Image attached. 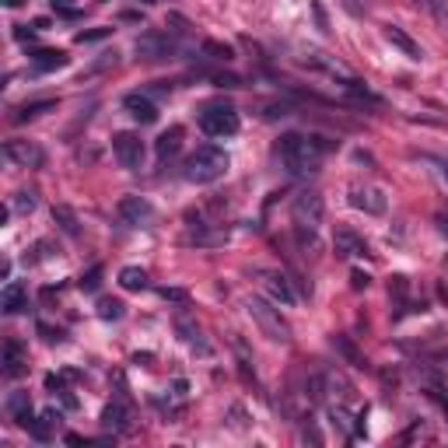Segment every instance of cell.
<instances>
[{"mask_svg": "<svg viewBox=\"0 0 448 448\" xmlns=\"http://www.w3.org/2000/svg\"><path fill=\"white\" fill-rule=\"evenodd\" d=\"M277 151H281V162L294 175H308V172L319 168L323 155H326V144L319 137H308V133H284L281 144H277Z\"/></svg>", "mask_w": 448, "mask_h": 448, "instance_id": "cell-1", "label": "cell"}, {"mask_svg": "<svg viewBox=\"0 0 448 448\" xmlns=\"http://www.w3.org/2000/svg\"><path fill=\"white\" fill-rule=\"evenodd\" d=\"M291 221L298 231V242L312 252H319V228H323V197L316 189H305L291 204Z\"/></svg>", "mask_w": 448, "mask_h": 448, "instance_id": "cell-2", "label": "cell"}, {"mask_svg": "<svg viewBox=\"0 0 448 448\" xmlns=\"http://www.w3.org/2000/svg\"><path fill=\"white\" fill-rule=\"evenodd\" d=\"M228 151H221V147H214V144H204V147H197L189 158H186V168H182V175L189 179V182H197V186H204V182H217L224 172H228Z\"/></svg>", "mask_w": 448, "mask_h": 448, "instance_id": "cell-3", "label": "cell"}, {"mask_svg": "<svg viewBox=\"0 0 448 448\" xmlns=\"http://www.w3.org/2000/svg\"><path fill=\"white\" fill-rule=\"evenodd\" d=\"M245 308H249L252 323L263 329V336H270L274 343H291V326H287V319L281 316V308H274V305L263 301V298H249Z\"/></svg>", "mask_w": 448, "mask_h": 448, "instance_id": "cell-4", "label": "cell"}, {"mask_svg": "<svg viewBox=\"0 0 448 448\" xmlns=\"http://www.w3.org/2000/svg\"><path fill=\"white\" fill-rule=\"evenodd\" d=\"M239 126H242V120H239V113L231 105H207L200 113V130L207 137H217V140L221 137H235Z\"/></svg>", "mask_w": 448, "mask_h": 448, "instance_id": "cell-5", "label": "cell"}, {"mask_svg": "<svg viewBox=\"0 0 448 448\" xmlns=\"http://www.w3.org/2000/svg\"><path fill=\"white\" fill-rule=\"evenodd\" d=\"M133 49L144 56V60H168V56H175L179 53V46L172 39V32H144V36H137L133 42Z\"/></svg>", "mask_w": 448, "mask_h": 448, "instance_id": "cell-6", "label": "cell"}, {"mask_svg": "<svg viewBox=\"0 0 448 448\" xmlns=\"http://www.w3.org/2000/svg\"><path fill=\"white\" fill-rule=\"evenodd\" d=\"M113 155H116L120 165L130 168V172L144 168V140H140V133H130V130L116 133V137H113Z\"/></svg>", "mask_w": 448, "mask_h": 448, "instance_id": "cell-7", "label": "cell"}, {"mask_svg": "<svg viewBox=\"0 0 448 448\" xmlns=\"http://www.w3.org/2000/svg\"><path fill=\"white\" fill-rule=\"evenodd\" d=\"M4 158L14 162L18 168H39V165L46 162L42 147L32 144V140H7V144H4Z\"/></svg>", "mask_w": 448, "mask_h": 448, "instance_id": "cell-8", "label": "cell"}, {"mask_svg": "<svg viewBox=\"0 0 448 448\" xmlns=\"http://www.w3.org/2000/svg\"><path fill=\"white\" fill-rule=\"evenodd\" d=\"M333 249H336L340 259H361V256H371L368 242L358 235V231H350V228H336V235H333Z\"/></svg>", "mask_w": 448, "mask_h": 448, "instance_id": "cell-9", "label": "cell"}, {"mask_svg": "<svg viewBox=\"0 0 448 448\" xmlns=\"http://www.w3.org/2000/svg\"><path fill=\"white\" fill-rule=\"evenodd\" d=\"M350 207L365 210V214H385L389 210V200L382 189L375 186H350Z\"/></svg>", "mask_w": 448, "mask_h": 448, "instance_id": "cell-10", "label": "cell"}, {"mask_svg": "<svg viewBox=\"0 0 448 448\" xmlns=\"http://www.w3.org/2000/svg\"><path fill=\"white\" fill-rule=\"evenodd\" d=\"M123 109H126V113H130L137 123H144V126L158 123V105H155L147 95H137V91H133V95H126V98H123Z\"/></svg>", "mask_w": 448, "mask_h": 448, "instance_id": "cell-11", "label": "cell"}, {"mask_svg": "<svg viewBox=\"0 0 448 448\" xmlns=\"http://www.w3.org/2000/svg\"><path fill=\"white\" fill-rule=\"evenodd\" d=\"M120 217L126 224H147L155 217V207L147 204L144 197H123L120 200Z\"/></svg>", "mask_w": 448, "mask_h": 448, "instance_id": "cell-12", "label": "cell"}, {"mask_svg": "<svg viewBox=\"0 0 448 448\" xmlns=\"http://www.w3.org/2000/svg\"><path fill=\"white\" fill-rule=\"evenodd\" d=\"M382 36L392 42V46H396V49H400L403 56H410V60H424V46L410 39V36L403 32V28H400V25H382Z\"/></svg>", "mask_w": 448, "mask_h": 448, "instance_id": "cell-13", "label": "cell"}, {"mask_svg": "<svg viewBox=\"0 0 448 448\" xmlns=\"http://www.w3.org/2000/svg\"><path fill=\"white\" fill-rule=\"evenodd\" d=\"M25 305H28V291H25V284L11 281V284L0 291V308H4L7 316H18Z\"/></svg>", "mask_w": 448, "mask_h": 448, "instance_id": "cell-14", "label": "cell"}, {"mask_svg": "<svg viewBox=\"0 0 448 448\" xmlns=\"http://www.w3.org/2000/svg\"><path fill=\"white\" fill-rule=\"evenodd\" d=\"M179 147H182V126H168L162 137L155 140V155H158V162L175 158V155H179Z\"/></svg>", "mask_w": 448, "mask_h": 448, "instance_id": "cell-15", "label": "cell"}, {"mask_svg": "<svg viewBox=\"0 0 448 448\" xmlns=\"http://www.w3.org/2000/svg\"><path fill=\"white\" fill-rule=\"evenodd\" d=\"M102 427L105 431H126L130 427V407L123 400H113L109 407L102 410Z\"/></svg>", "mask_w": 448, "mask_h": 448, "instance_id": "cell-16", "label": "cell"}, {"mask_svg": "<svg viewBox=\"0 0 448 448\" xmlns=\"http://www.w3.org/2000/svg\"><path fill=\"white\" fill-rule=\"evenodd\" d=\"M28 60H32V67L42 71V74H46V71H60V67L71 63V56H67L63 49H36Z\"/></svg>", "mask_w": 448, "mask_h": 448, "instance_id": "cell-17", "label": "cell"}, {"mask_svg": "<svg viewBox=\"0 0 448 448\" xmlns=\"http://www.w3.org/2000/svg\"><path fill=\"white\" fill-rule=\"evenodd\" d=\"M7 413H11V420H18L21 427H32V400H28V392H11L7 396Z\"/></svg>", "mask_w": 448, "mask_h": 448, "instance_id": "cell-18", "label": "cell"}, {"mask_svg": "<svg viewBox=\"0 0 448 448\" xmlns=\"http://www.w3.org/2000/svg\"><path fill=\"white\" fill-rule=\"evenodd\" d=\"M266 294L274 298V301H281V305H294L298 301V294L291 291V281H287L284 274H266Z\"/></svg>", "mask_w": 448, "mask_h": 448, "instance_id": "cell-19", "label": "cell"}, {"mask_svg": "<svg viewBox=\"0 0 448 448\" xmlns=\"http://www.w3.org/2000/svg\"><path fill=\"white\" fill-rule=\"evenodd\" d=\"M21 371H25V350H21L18 340H7V343H4V375H7V378H18Z\"/></svg>", "mask_w": 448, "mask_h": 448, "instance_id": "cell-20", "label": "cell"}, {"mask_svg": "<svg viewBox=\"0 0 448 448\" xmlns=\"http://www.w3.org/2000/svg\"><path fill=\"white\" fill-rule=\"evenodd\" d=\"M53 221H56V224H60V231H63V235H71V239H78V235H81V221H78V214H74V210H71V207H53Z\"/></svg>", "mask_w": 448, "mask_h": 448, "instance_id": "cell-21", "label": "cell"}, {"mask_svg": "<svg viewBox=\"0 0 448 448\" xmlns=\"http://www.w3.org/2000/svg\"><path fill=\"white\" fill-rule=\"evenodd\" d=\"M56 424H60V410H46L39 420H32V427H28V431H32V438H36V442H49V431H53Z\"/></svg>", "mask_w": 448, "mask_h": 448, "instance_id": "cell-22", "label": "cell"}, {"mask_svg": "<svg viewBox=\"0 0 448 448\" xmlns=\"http://www.w3.org/2000/svg\"><path fill=\"white\" fill-rule=\"evenodd\" d=\"M120 287L123 291H144V287H147V270H140V266H123Z\"/></svg>", "mask_w": 448, "mask_h": 448, "instance_id": "cell-23", "label": "cell"}, {"mask_svg": "<svg viewBox=\"0 0 448 448\" xmlns=\"http://www.w3.org/2000/svg\"><path fill=\"white\" fill-rule=\"evenodd\" d=\"M49 109H56V102H53V98H42V102H32V105H21V109L14 113V123L36 120V116H42V113H49Z\"/></svg>", "mask_w": 448, "mask_h": 448, "instance_id": "cell-24", "label": "cell"}, {"mask_svg": "<svg viewBox=\"0 0 448 448\" xmlns=\"http://www.w3.org/2000/svg\"><path fill=\"white\" fill-rule=\"evenodd\" d=\"M98 316H102L105 323H116V319L126 316V305L116 301V298H98Z\"/></svg>", "mask_w": 448, "mask_h": 448, "instance_id": "cell-25", "label": "cell"}, {"mask_svg": "<svg viewBox=\"0 0 448 448\" xmlns=\"http://www.w3.org/2000/svg\"><path fill=\"white\" fill-rule=\"evenodd\" d=\"M333 347H336V350H340V354H343V358H347V361H350L354 368H365V365H368L365 358L358 354V347H354V343H350L347 336H333Z\"/></svg>", "mask_w": 448, "mask_h": 448, "instance_id": "cell-26", "label": "cell"}, {"mask_svg": "<svg viewBox=\"0 0 448 448\" xmlns=\"http://www.w3.org/2000/svg\"><path fill=\"white\" fill-rule=\"evenodd\" d=\"M417 7H424L434 21H442V25H448V0H413Z\"/></svg>", "mask_w": 448, "mask_h": 448, "instance_id": "cell-27", "label": "cell"}, {"mask_svg": "<svg viewBox=\"0 0 448 448\" xmlns=\"http://www.w3.org/2000/svg\"><path fill=\"white\" fill-rule=\"evenodd\" d=\"M36 204H39V200H36V193H25V189H21V193H14V200H11V207H14L18 214H32Z\"/></svg>", "mask_w": 448, "mask_h": 448, "instance_id": "cell-28", "label": "cell"}, {"mask_svg": "<svg viewBox=\"0 0 448 448\" xmlns=\"http://www.w3.org/2000/svg\"><path fill=\"white\" fill-rule=\"evenodd\" d=\"M204 53L210 56V60H224V63L235 56V53H231V46H221V42H204Z\"/></svg>", "mask_w": 448, "mask_h": 448, "instance_id": "cell-29", "label": "cell"}, {"mask_svg": "<svg viewBox=\"0 0 448 448\" xmlns=\"http://www.w3.org/2000/svg\"><path fill=\"white\" fill-rule=\"evenodd\" d=\"M98 284H102V266H91L81 281H78V287H81V291H88V294H91V291H98Z\"/></svg>", "mask_w": 448, "mask_h": 448, "instance_id": "cell-30", "label": "cell"}, {"mask_svg": "<svg viewBox=\"0 0 448 448\" xmlns=\"http://www.w3.org/2000/svg\"><path fill=\"white\" fill-rule=\"evenodd\" d=\"M175 329L182 333V340H186V343H200V329L193 326L189 319H179V323H175Z\"/></svg>", "mask_w": 448, "mask_h": 448, "instance_id": "cell-31", "label": "cell"}, {"mask_svg": "<svg viewBox=\"0 0 448 448\" xmlns=\"http://www.w3.org/2000/svg\"><path fill=\"white\" fill-rule=\"evenodd\" d=\"M109 36H113V28H91V32H78V36H74V42H102V39H109Z\"/></svg>", "mask_w": 448, "mask_h": 448, "instance_id": "cell-32", "label": "cell"}, {"mask_svg": "<svg viewBox=\"0 0 448 448\" xmlns=\"http://www.w3.org/2000/svg\"><path fill=\"white\" fill-rule=\"evenodd\" d=\"M172 25V36H189V21L182 18V14H168V21H165V28Z\"/></svg>", "mask_w": 448, "mask_h": 448, "instance_id": "cell-33", "label": "cell"}, {"mask_svg": "<svg viewBox=\"0 0 448 448\" xmlns=\"http://www.w3.org/2000/svg\"><path fill=\"white\" fill-rule=\"evenodd\" d=\"M49 4H53V7H56L63 18H78V14H81V11L74 7V0H49Z\"/></svg>", "mask_w": 448, "mask_h": 448, "instance_id": "cell-34", "label": "cell"}, {"mask_svg": "<svg viewBox=\"0 0 448 448\" xmlns=\"http://www.w3.org/2000/svg\"><path fill=\"white\" fill-rule=\"evenodd\" d=\"M158 294H162L165 301H186V298H189L182 287H158Z\"/></svg>", "mask_w": 448, "mask_h": 448, "instance_id": "cell-35", "label": "cell"}, {"mask_svg": "<svg viewBox=\"0 0 448 448\" xmlns=\"http://www.w3.org/2000/svg\"><path fill=\"white\" fill-rule=\"evenodd\" d=\"M368 284H371V277H368L365 270H350V287L354 291H365Z\"/></svg>", "mask_w": 448, "mask_h": 448, "instance_id": "cell-36", "label": "cell"}, {"mask_svg": "<svg viewBox=\"0 0 448 448\" xmlns=\"http://www.w3.org/2000/svg\"><path fill=\"white\" fill-rule=\"evenodd\" d=\"M340 4H343V7L350 11V14H361V11H365V4H368V0H340Z\"/></svg>", "mask_w": 448, "mask_h": 448, "instance_id": "cell-37", "label": "cell"}, {"mask_svg": "<svg viewBox=\"0 0 448 448\" xmlns=\"http://www.w3.org/2000/svg\"><path fill=\"white\" fill-rule=\"evenodd\" d=\"M14 39L28 42V39H32V28H28V25H14Z\"/></svg>", "mask_w": 448, "mask_h": 448, "instance_id": "cell-38", "label": "cell"}, {"mask_svg": "<svg viewBox=\"0 0 448 448\" xmlns=\"http://www.w3.org/2000/svg\"><path fill=\"white\" fill-rule=\"evenodd\" d=\"M245 413H242V407H231V424H235V427H245V420H242Z\"/></svg>", "mask_w": 448, "mask_h": 448, "instance_id": "cell-39", "label": "cell"}, {"mask_svg": "<svg viewBox=\"0 0 448 448\" xmlns=\"http://www.w3.org/2000/svg\"><path fill=\"white\" fill-rule=\"evenodd\" d=\"M434 221H438V231H442V235H448V214H438Z\"/></svg>", "mask_w": 448, "mask_h": 448, "instance_id": "cell-40", "label": "cell"}, {"mask_svg": "<svg viewBox=\"0 0 448 448\" xmlns=\"http://www.w3.org/2000/svg\"><path fill=\"white\" fill-rule=\"evenodd\" d=\"M63 407H67V410H78V400H74L71 392H63Z\"/></svg>", "mask_w": 448, "mask_h": 448, "instance_id": "cell-41", "label": "cell"}, {"mask_svg": "<svg viewBox=\"0 0 448 448\" xmlns=\"http://www.w3.org/2000/svg\"><path fill=\"white\" fill-rule=\"evenodd\" d=\"M32 28H39V32H42V28H49V18H36V21H32Z\"/></svg>", "mask_w": 448, "mask_h": 448, "instance_id": "cell-42", "label": "cell"}, {"mask_svg": "<svg viewBox=\"0 0 448 448\" xmlns=\"http://www.w3.org/2000/svg\"><path fill=\"white\" fill-rule=\"evenodd\" d=\"M4 4H7V7H21L25 0H4Z\"/></svg>", "mask_w": 448, "mask_h": 448, "instance_id": "cell-43", "label": "cell"}, {"mask_svg": "<svg viewBox=\"0 0 448 448\" xmlns=\"http://www.w3.org/2000/svg\"><path fill=\"white\" fill-rule=\"evenodd\" d=\"M137 4H162V0H137Z\"/></svg>", "mask_w": 448, "mask_h": 448, "instance_id": "cell-44", "label": "cell"}, {"mask_svg": "<svg viewBox=\"0 0 448 448\" xmlns=\"http://www.w3.org/2000/svg\"><path fill=\"white\" fill-rule=\"evenodd\" d=\"M445 179H448V165H445Z\"/></svg>", "mask_w": 448, "mask_h": 448, "instance_id": "cell-45", "label": "cell"}, {"mask_svg": "<svg viewBox=\"0 0 448 448\" xmlns=\"http://www.w3.org/2000/svg\"><path fill=\"white\" fill-rule=\"evenodd\" d=\"M445 266H448V263H445Z\"/></svg>", "mask_w": 448, "mask_h": 448, "instance_id": "cell-46", "label": "cell"}]
</instances>
